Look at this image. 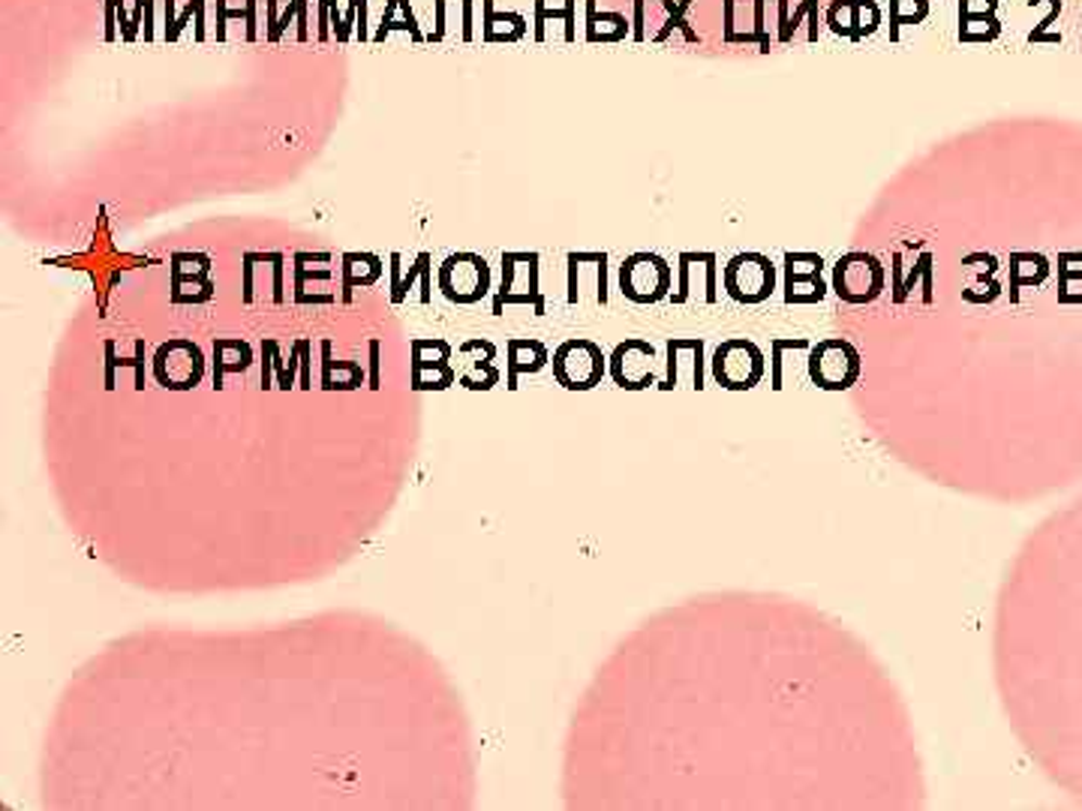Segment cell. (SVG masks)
Returning a JSON list of instances; mask_svg holds the SVG:
<instances>
[{
  "label": "cell",
  "instance_id": "cell-27",
  "mask_svg": "<svg viewBox=\"0 0 1082 811\" xmlns=\"http://www.w3.org/2000/svg\"><path fill=\"white\" fill-rule=\"evenodd\" d=\"M326 358H322V388L326 391H353V388H361L365 382V370L353 364V360H334L331 358V343L322 346Z\"/></svg>",
  "mask_w": 1082,
  "mask_h": 811
},
{
  "label": "cell",
  "instance_id": "cell-13",
  "mask_svg": "<svg viewBox=\"0 0 1082 811\" xmlns=\"http://www.w3.org/2000/svg\"><path fill=\"white\" fill-rule=\"evenodd\" d=\"M785 304H818L827 295L818 253H785Z\"/></svg>",
  "mask_w": 1082,
  "mask_h": 811
},
{
  "label": "cell",
  "instance_id": "cell-8",
  "mask_svg": "<svg viewBox=\"0 0 1082 811\" xmlns=\"http://www.w3.org/2000/svg\"><path fill=\"white\" fill-rule=\"evenodd\" d=\"M440 292L451 304H479L491 292V265L479 253H455L440 265Z\"/></svg>",
  "mask_w": 1082,
  "mask_h": 811
},
{
  "label": "cell",
  "instance_id": "cell-5",
  "mask_svg": "<svg viewBox=\"0 0 1082 811\" xmlns=\"http://www.w3.org/2000/svg\"><path fill=\"white\" fill-rule=\"evenodd\" d=\"M722 286L737 304H764L776 292V265L764 253H737L722 268Z\"/></svg>",
  "mask_w": 1082,
  "mask_h": 811
},
{
  "label": "cell",
  "instance_id": "cell-21",
  "mask_svg": "<svg viewBox=\"0 0 1082 811\" xmlns=\"http://www.w3.org/2000/svg\"><path fill=\"white\" fill-rule=\"evenodd\" d=\"M587 3V15H584V37L587 42H620V39L632 37V22L623 13H611L596 7V0H584Z\"/></svg>",
  "mask_w": 1082,
  "mask_h": 811
},
{
  "label": "cell",
  "instance_id": "cell-25",
  "mask_svg": "<svg viewBox=\"0 0 1082 811\" xmlns=\"http://www.w3.org/2000/svg\"><path fill=\"white\" fill-rule=\"evenodd\" d=\"M803 18H809L806 39L809 42H818V0H800V7L794 10V15L788 10V0H776V22H779V34H776V39L788 46V42L797 37V30H800V22H803Z\"/></svg>",
  "mask_w": 1082,
  "mask_h": 811
},
{
  "label": "cell",
  "instance_id": "cell-18",
  "mask_svg": "<svg viewBox=\"0 0 1082 811\" xmlns=\"http://www.w3.org/2000/svg\"><path fill=\"white\" fill-rule=\"evenodd\" d=\"M550 364V352L542 340L530 337H511L506 346V385L514 391L521 376H533Z\"/></svg>",
  "mask_w": 1082,
  "mask_h": 811
},
{
  "label": "cell",
  "instance_id": "cell-36",
  "mask_svg": "<svg viewBox=\"0 0 1082 811\" xmlns=\"http://www.w3.org/2000/svg\"><path fill=\"white\" fill-rule=\"evenodd\" d=\"M827 27L833 30L836 37L851 39V30H854V3L851 0H833L830 10H827Z\"/></svg>",
  "mask_w": 1082,
  "mask_h": 811
},
{
  "label": "cell",
  "instance_id": "cell-37",
  "mask_svg": "<svg viewBox=\"0 0 1082 811\" xmlns=\"http://www.w3.org/2000/svg\"><path fill=\"white\" fill-rule=\"evenodd\" d=\"M764 13H767V0H755L752 3V37H755V46H758V52L761 54H769V46H773V37H769V30H767V18H764Z\"/></svg>",
  "mask_w": 1082,
  "mask_h": 811
},
{
  "label": "cell",
  "instance_id": "cell-22",
  "mask_svg": "<svg viewBox=\"0 0 1082 811\" xmlns=\"http://www.w3.org/2000/svg\"><path fill=\"white\" fill-rule=\"evenodd\" d=\"M533 37L535 42L548 39V22H562V39H577V0H562V7H548V0H533Z\"/></svg>",
  "mask_w": 1082,
  "mask_h": 811
},
{
  "label": "cell",
  "instance_id": "cell-19",
  "mask_svg": "<svg viewBox=\"0 0 1082 811\" xmlns=\"http://www.w3.org/2000/svg\"><path fill=\"white\" fill-rule=\"evenodd\" d=\"M382 258L373 253H343L340 258V280H343V301H353L355 289H367L382 277Z\"/></svg>",
  "mask_w": 1082,
  "mask_h": 811
},
{
  "label": "cell",
  "instance_id": "cell-24",
  "mask_svg": "<svg viewBox=\"0 0 1082 811\" xmlns=\"http://www.w3.org/2000/svg\"><path fill=\"white\" fill-rule=\"evenodd\" d=\"M175 0H166V25H163V39L178 42L183 30H193V37L205 39V0H187L181 13H175Z\"/></svg>",
  "mask_w": 1082,
  "mask_h": 811
},
{
  "label": "cell",
  "instance_id": "cell-42",
  "mask_svg": "<svg viewBox=\"0 0 1082 811\" xmlns=\"http://www.w3.org/2000/svg\"><path fill=\"white\" fill-rule=\"evenodd\" d=\"M998 0H959V13H995Z\"/></svg>",
  "mask_w": 1082,
  "mask_h": 811
},
{
  "label": "cell",
  "instance_id": "cell-26",
  "mask_svg": "<svg viewBox=\"0 0 1082 811\" xmlns=\"http://www.w3.org/2000/svg\"><path fill=\"white\" fill-rule=\"evenodd\" d=\"M1049 277L1046 258L1038 253H1014L1010 256V301H1019L1022 286H1041Z\"/></svg>",
  "mask_w": 1082,
  "mask_h": 811
},
{
  "label": "cell",
  "instance_id": "cell-3",
  "mask_svg": "<svg viewBox=\"0 0 1082 811\" xmlns=\"http://www.w3.org/2000/svg\"><path fill=\"white\" fill-rule=\"evenodd\" d=\"M887 283L884 265L866 253V250H851L845 256L836 258L833 265V289L839 301L845 304H854V307H863V304H873L881 297Z\"/></svg>",
  "mask_w": 1082,
  "mask_h": 811
},
{
  "label": "cell",
  "instance_id": "cell-31",
  "mask_svg": "<svg viewBox=\"0 0 1082 811\" xmlns=\"http://www.w3.org/2000/svg\"><path fill=\"white\" fill-rule=\"evenodd\" d=\"M392 301L394 304H400L406 295H409V289H412V283H416L418 277H431V253L424 250V253H418V258L409 265V274H404V265H400V256H392Z\"/></svg>",
  "mask_w": 1082,
  "mask_h": 811
},
{
  "label": "cell",
  "instance_id": "cell-15",
  "mask_svg": "<svg viewBox=\"0 0 1082 811\" xmlns=\"http://www.w3.org/2000/svg\"><path fill=\"white\" fill-rule=\"evenodd\" d=\"M319 7V15H316V39L319 42H328V39H338V42H365V39H373L367 34V22H358V15H367V0H349V13L340 15L338 13V0H316Z\"/></svg>",
  "mask_w": 1082,
  "mask_h": 811
},
{
  "label": "cell",
  "instance_id": "cell-33",
  "mask_svg": "<svg viewBox=\"0 0 1082 811\" xmlns=\"http://www.w3.org/2000/svg\"><path fill=\"white\" fill-rule=\"evenodd\" d=\"M929 15V0H890V39L900 42L905 25H920Z\"/></svg>",
  "mask_w": 1082,
  "mask_h": 811
},
{
  "label": "cell",
  "instance_id": "cell-7",
  "mask_svg": "<svg viewBox=\"0 0 1082 811\" xmlns=\"http://www.w3.org/2000/svg\"><path fill=\"white\" fill-rule=\"evenodd\" d=\"M523 307L530 304L535 316L545 313L542 280H538V253H506L502 256V286L496 292L494 313L499 316L502 307Z\"/></svg>",
  "mask_w": 1082,
  "mask_h": 811
},
{
  "label": "cell",
  "instance_id": "cell-4",
  "mask_svg": "<svg viewBox=\"0 0 1082 811\" xmlns=\"http://www.w3.org/2000/svg\"><path fill=\"white\" fill-rule=\"evenodd\" d=\"M553 379L560 382L565 391H593L601 385V379L608 373V358L601 352L599 343L584 340V337H572L560 346L553 349Z\"/></svg>",
  "mask_w": 1082,
  "mask_h": 811
},
{
  "label": "cell",
  "instance_id": "cell-17",
  "mask_svg": "<svg viewBox=\"0 0 1082 811\" xmlns=\"http://www.w3.org/2000/svg\"><path fill=\"white\" fill-rule=\"evenodd\" d=\"M472 10L475 0H433V30L431 42H472L475 39V25H472Z\"/></svg>",
  "mask_w": 1082,
  "mask_h": 811
},
{
  "label": "cell",
  "instance_id": "cell-40",
  "mask_svg": "<svg viewBox=\"0 0 1082 811\" xmlns=\"http://www.w3.org/2000/svg\"><path fill=\"white\" fill-rule=\"evenodd\" d=\"M1058 13H1061V0H1053V10H1049V15H1046V18H1043L1041 25H1038V27H1034V30H1031V34H1029V42H1043V37H1046V30H1049V27L1056 25Z\"/></svg>",
  "mask_w": 1082,
  "mask_h": 811
},
{
  "label": "cell",
  "instance_id": "cell-9",
  "mask_svg": "<svg viewBox=\"0 0 1082 811\" xmlns=\"http://www.w3.org/2000/svg\"><path fill=\"white\" fill-rule=\"evenodd\" d=\"M154 376L169 391H190L205 376V355L193 340L175 337L154 352Z\"/></svg>",
  "mask_w": 1082,
  "mask_h": 811
},
{
  "label": "cell",
  "instance_id": "cell-29",
  "mask_svg": "<svg viewBox=\"0 0 1082 811\" xmlns=\"http://www.w3.org/2000/svg\"><path fill=\"white\" fill-rule=\"evenodd\" d=\"M659 3H662V10L667 13V18H665V25L652 34V42H659V46H662V42H667V39H671V34H674V30H679L686 42H701V34H698V30L689 25V18H686V13H689V7L695 3V0H659Z\"/></svg>",
  "mask_w": 1082,
  "mask_h": 811
},
{
  "label": "cell",
  "instance_id": "cell-2",
  "mask_svg": "<svg viewBox=\"0 0 1082 811\" xmlns=\"http://www.w3.org/2000/svg\"><path fill=\"white\" fill-rule=\"evenodd\" d=\"M710 370H713L716 385H722L725 391H752L764 379L767 358H764V352L752 340L728 337L713 352Z\"/></svg>",
  "mask_w": 1082,
  "mask_h": 811
},
{
  "label": "cell",
  "instance_id": "cell-34",
  "mask_svg": "<svg viewBox=\"0 0 1082 811\" xmlns=\"http://www.w3.org/2000/svg\"><path fill=\"white\" fill-rule=\"evenodd\" d=\"M932 262H935V256H932V253H924V256L917 258V265H914L912 274H908V280L893 283V297H896L900 304L905 301V295L912 292L914 283H924V301L926 304H932Z\"/></svg>",
  "mask_w": 1082,
  "mask_h": 811
},
{
  "label": "cell",
  "instance_id": "cell-38",
  "mask_svg": "<svg viewBox=\"0 0 1082 811\" xmlns=\"http://www.w3.org/2000/svg\"><path fill=\"white\" fill-rule=\"evenodd\" d=\"M139 346V355H136V360H124V358H115V343H105V360H109V370H115V367H132L136 370V388L142 391L144 388V346H142V340L136 343Z\"/></svg>",
  "mask_w": 1082,
  "mask_h": 811
},
{
  "label": "cell",
  "instance_id": "cell-16",
  "mask_svg": "<svg viewBox=\"0 0 1082 811\" xmlns=\"http://www.w3.org/2000/svg\"><path fill=\"white\" fill-rule=\"evenodd\" d=\"M265 39H310V0H265Z\"/></svg>",
  "mask_w": 1082,
  "mask_h": 811
},
{
  "label": "cell",
  "instance_id": "cell-12",
  "mask_svg": "<svg viewBox=\"0 0 1082 811\" xmlns=\"http://www.w3.org/2000/svg\"><path fill=\"white\" fill-rule=\"evenodd\" d=\"M214 297L211 258L205 253H175L171 256V301L175 304H205Z\"/></svg>",
  "mask_w": 1082,
  "mask_h": 811
},
{
  "label": "cell",
  "instance_id": "cell-41",
  "mask_svg": "<svg viewBox=\"0 0 1082 811\" xmlns=\"http://www.w3.org/2000/svg\"><path fill=\"white\" fill-rule=\"evenodd\" d=\"M734 7H737V0H722V10H725V25H722V39L728 42V46H734Z\"/></svg>",
  "mask_w": 1082,
  "mask_h": 811
},
{
  "label": "cell",
  "instance_id": "cell-6",
  "mask_svg": "<svg viewBox=\"0 0 1082 811\" xmlns=\"http://www.w3.org/2000/svg\"><path fill=\"white\" fill-rule=\"evenodd\" d=\"M674 268L659 253H632L620 265V292L632 304H659L671 295Z\"/></svg>",
  "mask_w": 1082,
  "mask_h": 811
},
{
  "label": "cell",
  "instance_id": "cell-39",
  "mask_svg": "<svg viewBox=\"0 0 1082 811\" xmlns=\"http://www.w3.org/2000/svg\"><path fill=\"white\" fill-rule=\"evenodd\" d=\"M632 39L644 42L647 39V0H635V13H632Z\"/></svg>",
  "mask_w": 1082,
  "mask_h": 811
},
{
  "label": "cell",
  "instance_id": "cell-11",
  "mask_svg": "<svg viewBox=\"0 0 1082 811\" xmlns=\"http://www.w3.org/2000/svg\"><path fill=\"white\" fill-rule=\"evenodd\" d=\"M457 382V370L451 367V346L433 337V340H412V388L416 391H445Z\"/></svg>",
  "mask_w": 1082,
  "mask_h": 811
},
{
  "label": "cell",
  "instance_id": "cell-14",
  "mask_svg": "<svg viewBox=\"0 0 1082 811\" xmlns=\"http://www.w3.org/2000/svg\"><path fill=\"white\" fill-rule=\"evenodd\" d=\"M457 358H460V367H457V382L470 391H491L494 385H499V367H496V346L491 340H467L460 343L457 349Z\"/></svg>",
  "mask_w": 1082,
  "mask_h": 811
},
{
  "label": "cell",
  "instance_id": "cell-1",
  "mask_svg": "<svg viewBox=\"0 0 1082 811\" xmlns=\"http://www.w3.org/2000/svg\"><path fill=\"white\" fill-rule=\"evenodd\" d=\"M863 373V358L854 343L842 337H827L809 346V379L822 391H848L857 385Z\"/></svg>",
  "mask_w": 1082,
  "mask_h": 811
},
{
  "label": "cell",
  "instance_id": "cell-30",
  "mask_svg": "<svg viewBox=\"0 0 1082 811\" xmlns=\"http://www.w3.org/2000/svg\"><path fill=\"white\" fill-rule=\"evenodd\" d=\"M236 22H244L247 25V39H256V0H241V3H232V0H217V39H226L229 34V25Z\"/></svg>",
  "mask_w": 1082,
  "mask_h": 811
},
{
  "label": "cell",
  "instance_id": "cell-28",
  "mask_svg": "<svg viewBox=\"0 0 1082 811\" xmlns=\"http://www.w3.org/2000/svg\"><path fill=\"white\" fill-rule=\"evenodd\" d=\"M394 30H404V34H409V37L416 39V42H421V30H418V25H416V15H412V7H409V0H389L385 3V13H382V22H379V30L373 34V42H382V39H389L394 34Z\"/></svg>",
  "mask_w": 1082,
  "mask_h": 811
},
{
  "label": "cell",
  "instance_id": "cell-32",
  "mask_svg": "<svg viewBox=\"0 0 1082 811\" xmlns=\"http://www.w3.org/2000/svg\"><path fill=\"white\" fill-rule=\"evenodd\" d=\"M1002 34V25L992 13H959V39L963 42H992Z\"/></svg>",
  "mask_w": 1082,
  "mask_h": 811
},
{
  "label": "cell",
  "instance_id": "cell-10",
  "mask_svg": "<svg viewBox=\"0 0 1082 811\" xmlns=\"http://www.w3.org/2000/svg\"><path fill=\"white\" fill-rule=\"evenodd\" d=\"M608 373L623 391H644L655 382V346L644 337H628L608 358Z\"/></svg>",
  "mask_w": 1082,
  "mask_h": 811
},
{
  "label": "cell",
  "instance_id": "cell-23",
  "mask_svg": "<svg viewBox=\"0 0 1082 811\" xmlns=\"http://www.w3.org/2000/svg\"><path fill=\"white\" fill-rule=\"evenodd\" d=\"M482 39L484 42H518L526 37L530 22L521 13H496L494 0H482Z\"/></svg>",
  "mask_w": 1082,
  "mask_h": 811
},
{
  "label": "cell",
  "instance_id": "cell-20",
  "mask_svg": "<svg viewBox=\"0 0 1082 811\" xmlns=\"http://www.w3.org/2000/svg\"><path fill=\"white\" fill-rule=\"evenodd\" d=\"M250 364H253V349H250L247 340H238V337H220L214 343V388L222 391V382L229 373H247Z\"/></svg>",
  "mask_w": 1082,
  "mask_h": 811
},
{
  "label": "cell",
  "instance_id": "cell-35",
  "mask_svg": "<svg viewBox=\"0 0 1082 811\" xmlns=\"http://www.w3.org/2000/svg\"><path fill=\"white\" fill-rule=\"evenodd\" d=\"M854 3V30H851V42L873 37L875 30L881 27V7L875 0H851Z\"/></svg>",
  "mask_w": 1082,
  "mask_h": 811
}]
</instances>
